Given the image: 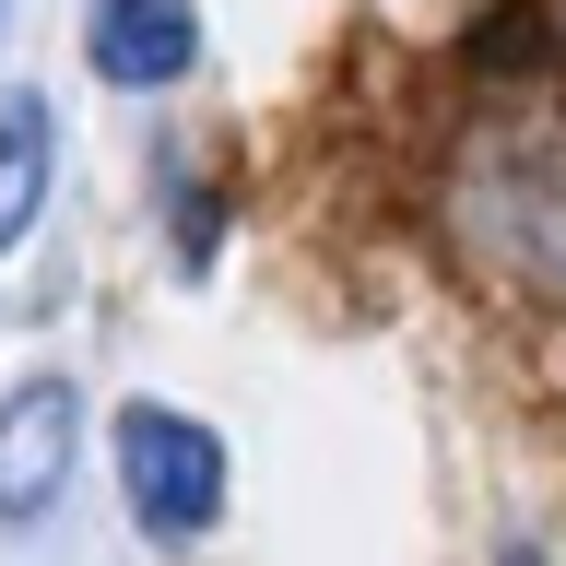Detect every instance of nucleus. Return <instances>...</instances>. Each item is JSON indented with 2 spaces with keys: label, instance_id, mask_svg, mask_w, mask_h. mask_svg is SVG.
<instances>
[{
  "label": "nucleus",
  "instance_id": "nucleus-1",
  "mask_svg": "<svg viewBox=\"0 0 566 566\" xmlns=\"http://www.w3.org/2000/svg\"><path fill=\"white\" fill-rule=\"evenodd\" d=\"M106 449H118V495H130V531H142V543L189 555V543H212V531H224L237 449H224V424H212V413H177V401H118Z\"/></svg>",
  "mask_w": 566,
  "mask_h": 566
},
{
  "label": "nucleus",
  "instance_id": "nucleus-7",
  "mask_svg": "<svg viewBox=\"0 0 566 566\" xmlns=\"http://www.w3.org/2000/svg\"><path fill=\"white\" fill-rule=\"evenodd\" d=\"M0 24H12V0H0Z\"/></svg>",
  "mask_w": 566,
  "mask_h": 566
},
{
  "label": "nucleus",
  "instance_id": "nucleus-6",
  "mask_svg": "<svg viewBox=\"0 0 566 566\" xmlns=\"http://www.w3.org/2000/svg\"><path fill=\"white\" fill-rule=\"evenodd\" d=\"M495 566H555V555H543V543H507V555H495Z\"/></svg>",
  "mask_w": 566,
  "mask_h": 566
},
{
  "label": "nucleus",
  "instance_id": "nucleus-4",
  "mask_svg": "<svg viewBox=\"0 0 566 566\" xmlns=\"http://www.w3.org/2000/svg\"><path fill=\"white\" fill-rule=\"evenodd\" d=\"M83 60L118 95H154V83H189L201 60V0H95L83 12Z\"/></svg>",
  "mask_w": 566,
  "mask_h": 566
},
{
  "label": "nucleus",
  "instance_id": "nucleus-5",
  "mask_svg": "<svg viewBox=\"0 0 566 566\" xmlns=\"http://www.w3.org/2000/svg\"><path fill=\"white\" fill-rule=\"evenodd\" d=\"M48 189H60V118L35 83H12L0 95V260L48 224Z\"/></svg>",
  "mask_w": 566,
  "mask_h": 566
},
{
  "label": "nucleus",
  "instance_id": "nucleus-2",
  "mask_svg": "<svg viewBox=\"0 0 566 566\" xmlns=\"http://www.w3.org/2000/svg\"><path fill=\"white\" fill-rule=\"evenodd\" d=\"M472 224L520 283L566 295V130H495L472 154Z\"/></svg>",
  "mask_w": 566,
  "mask_h": 566
},
{
  "label": "nucleus",
  "instance_id": "nucleus-3",
  "mask_svg": "<svg viewBox=\"0 0 566 566\" xmlns=\"http://www.w3.org/2000/svg\"><path fill=\"white\" fill-rule=\"evenodd\" d=\"M71 472H83V378L35 366V378L0 389V531L60 520Z\"/></svg>",
  "mask_w": 566,
  "mask_h": 566
}]
</instances>
